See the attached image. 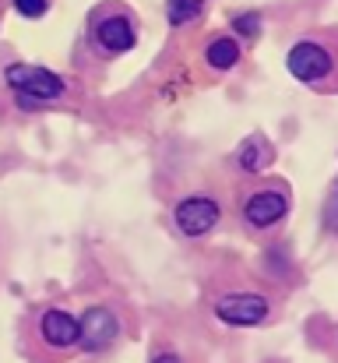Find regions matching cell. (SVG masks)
Instances as JSON below:
<instances>
[{"label": "cell", "mask_w": 338, "mask_h": 363, "mask_svg": "<svg viewBox=\"0 0 338 363\" xmlns=\"http://www.w3.org/2000/svg\"><path fill=\"white\" fill-rule=\"evenodd\" d=\"M46 7H50V0H14V11L21 18H43Z\"/></svg>", "instance_id": "cell-13"}, {"label": "cell", "mask_w": 338, "mask_h": 363, "mask_svg": "<svg viewBox=\"0 0 338 363\" xmlns=\"http://www.w3.org/2000/svg\"><path fill=\"white\" fill-rule=\"evenodd\" d=\"M205 64L212 67V71H232L236 64H240V43L232 39V35H215L208 46H205Z\"/></svg>", "instance_id": "cell-9"}, {"label": "cell", "mask_w": 338, "mask_h": 363, "mask_svg": "<svg viewBox=\"0 0 338 363\" xmlns=\"http://www.w3.org/2000/svg\"><path fill=\"white\" fill-rule=\"evenodd\" d=\"M219 219H222V208H219V201H215V198H208V194L184 198V201L176 205V212H173L176 230H180L184 237H191V240H198V237L212 233V230L219 226Z\"/></svg>", "instance_id": "cell-3"}, {"label": "cell", "mask_w": 338, "mask_h": 363, "mask_svg": "<svg viewBox=\"0 0 338 363\" xmlns=\"http://www.w3.org/2000/svg\"><path fill=\"white\" fill-rule=\"evenodd\" d=\"M152 363H184V360H180L176 353H159V357H155Z\"/></svg>", "instance_id": "cell-14"}, {"label": "cell", "mask_w": 338, "mask_h": 363, "mask_svg": "<svg viewBox=\"0 0 338 363\" xmlns=\"http://www.w3.org/2000/svg\"><path fill=\"white\" fill-rule=\"evenodd\" d=\"M39 335H43V342H46L50 350H71V346H78V339H81V325H78L74 314L53 307V311H46V314L39 318Z\"/></svg>", "instance_id": "cell-8"}, {"label": "cell", "mask_w": 338, "mask_h": 363, "mask_svg": "<svg viewBox=\"0 0 338 363\" xmlns=\"http://www.w3.org/2000/svg\"><path fill=\"white\" fill-rule=\"evenodd\" d=\"M201 7H205V0H166V18H169V25H187V21H194L198 14H201Z\"/></svg>", "instance_id": "cell-11"}, {"label": "cell", "mask_w": 338, "mask_h": 363, "mask_svg": "<svg viewBox=\"0 0 338 363\" xmlns=\"http://www.w3.org/2000/svg\"><path fill=\"white\" fill-rule=\"evenodd\" d=\"M236 162H240V169H247V173H257V169H264V166L271 162V145H268L261 134H254V138H247V141L240 145V152H236Z\"/></svg>", "instance_id": "cell-10"}, {"label": "cell", "mask_w": 338, "mask_h": 363, "mask_svg": "<svg viewBox=\"0 0 338 363\" xmlns=\"http://www.w3.org/2000/svg\"><path fill=\"white\" fill-rule=\"evenodd\" d=\"M289 212V194L282 187H264V191H254L247 201H243V219L247 226L254 230H271L286 219Z\"/></svg>", "instance_id": "cell-6"}, {"label": "cell", "mask_w": 338, "mask_h": 363, "mask_svg": "<svg viewBox=\"0 0 338 363\" xmlns=\"http://www.w3.org/2000/svg\"><path fill=\"white\" fill-rule=\"evenodd\" d=\"M268 311H271V303L261 293H225L215 303V318L232 328H254V325L268 321Z\"/></svg>", "instance_id": "cell-4"}, {"label": "cell", "mask_w": 338, "mask_h": 363, "mask_svg": "<svg viewBox=\"0 0 338 363\" xmlns=\"http://www.w3.org/2000/svg\"><path fill=\"white\" fill-rule=\"evenodd\" d=\"M134 43H137V28H134V21L123 11H110V14L96 18V25H92V46L99 53L120 57V53L134 50Z\"/></svg>", "instance_id": "cell-5"}, {"label": "cell", "mask_w": 338, "mask_h": 363, "mask_svg": "<svg viewBox=\"0 0 338 363\" xmlns=\"http://www.w3.org/2000/svg\"><path fill=\"white\" fill-rule=\"evenodd\" d=\"M232 28H236L240 35H247V39H254V35L261 32V14H254V11H247V14H236V21H232Z\"/></svg>", "instance_id": "cell-12"}, {"label": "cell", "mask_w": 338, "mask_h": 363, "mask_svg": "<svg viewBox=\"0 0 338 363\" xmlns=\"http://www.w3.org/2000/svg\"><path fill=\"white\" fill-rule=\"evenodd\" d=\"M4 82L18 96V106H25V110H39L43 103H53L64 96V82L53 71L35 67V64H11L4 71Z\"/></svg>", "instance_id": "cell-1"}, {"label": "cell", "mask_w": 338, "mask_h": 363, "mask_svg": "<svg viewBox=\"0 0 338 363\" xmlns=\"http://www.w3.org/2000/svg\"><path fill=\"white\" fill-rule=\"evenodd\" d=\"M81 325V346H85V353H103V350H110L113 342H116V335H120V321H116V314H113L110 307H89L85 311V318L78 321Z\"/></svg>", "instance_id": "cell-7"}, {"label": "cell", "mask_w": 338, "mask_h": 363, "mask_svg": "<svg viewBox=\"0 0 338 363\" xmlns=\"http://www.w3.org/2000/svg\"><path fill=\"white\" fill-rule=\"evenodd\" d=\"M286 67L296 82L303 85H321L325 78L335 74V53L328 43L321 39H300L293 43V50L286 53Z\"/></svg>", "instance_id": "cell-2"}]
</instances>
